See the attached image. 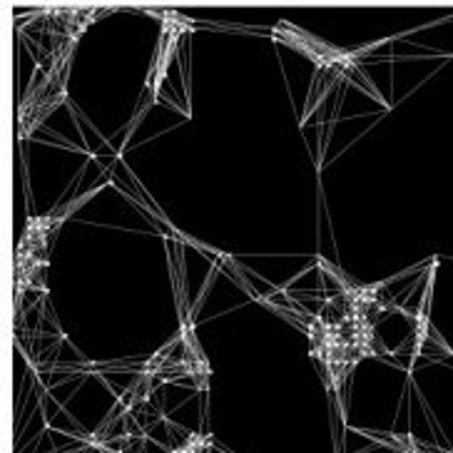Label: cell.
I'll list each match as a JSON object with an SVG mask.
<instances>
[{
	"instance_id": "1",
	"label": "cell",
	"mask_w": 453,
	"mask_h": 453,
	"mask_svg": "<svg viewBox=\"0 0 453 453\" xmlns=\"http://www.w3.org/2000/svg\"><path fill=\"white\" fill-rule=\"evenodd\" d=\"M388 309L391 299L384 292V284H349L309 324L311 357L334 388L342 387L361 359L379 354L376 321Z\"/></svg>"
}]
</instances>
